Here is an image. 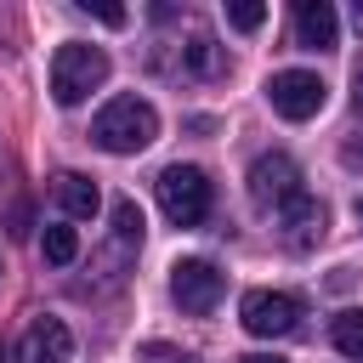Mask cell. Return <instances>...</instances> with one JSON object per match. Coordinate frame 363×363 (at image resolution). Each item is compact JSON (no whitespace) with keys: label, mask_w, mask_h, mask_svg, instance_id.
<instances>
[{"label":"cell","mask_w":363,"mask_h":363,"mask_svg":"<svg viewBox=\"0 0 363 363\" xmlns=\"http://www.w3.org/2000/svg\"><path fill=\"white\" fill-rule=\"evenodd\" d=\"M227 23L250 34V28H261V23H267V6H261V0H227Z\"/></svg>","instance_id":"2e32d148"},{"label":"cell","mask_w":363,"mask_h":363,"mask_svg":"<svg viewBox=\"0 0 363 363\" xmlns=\"http://www.w3.org/2000/svg\"><path fill=\"white\" fill-rule=\"evenodd\" d=\"M51 193H57V204H62L68 216H79V221L102 210V193H96V182H91V176H79V170H62V176L51 182Z\"/></svg>","instance_id":"8fae6325"},{"label":"cell","mask_w":363,"mask_h":363,"mask_svg":"<svg viewBox=\"0 0 363 363\" xmlns=\"http://www.w3.org/2000/svg\"><path fill=\"white\" fill-rule=\"evenodd\" d=\"M357 221H363V199H357Z\"/></svg>","instance_id":"44dd1931"},{"label":"cell","mask_w":363,"mask_h":363,"mask_svg":"<svg viewBox=\"0 0 363 363\" xmlns=\"http://www.w3.org/2000/svg\"><path fill=\"white\" fill-rule=\"evenodd\" d=\"M238 318H244V329H250V335L278 340V335H289V329L301 323V301H295V295H284V289H250V295L238 301Z\"/></svg>","instance_id":"8992f818"},{"label":"cell","mask_w":363,"mask_h":363,"mask_svg":"<svg viewBox=\"0 0 363 363\" xmlns=\"http://www.w3.org/2000/svg\"><path fill=\"white\" fill-rule=\"evenodd\" d=\"M102 79H108V51L102 45H85V40H62L57 45V57H51V96L62 108L85 102Z\"/></svg>","instance_id":"7a4b0ae2"},{"label":"cell","mask_w":363,"mask_h":363,"mask_svg":"<svg viewBox=\"0 0 363 363\" xmlns=\"http://www.w3.org/2000/svg\"><path fill=\"white\" fill-rule=\"evenodd\" d=\"M153 187H159V210L170 227H199L210 216V176L199 164H164Z\"/></svg>","instance_id":"3957f363"},{"label":"cell","mask_w":363,"mask_h":363,"mask_svg":"<svg viewBox=\"0 0 363 363\" xmlns=\"http://www.w3.org/2000/svg\"><path fill=\"white\" fill-rule=\"evenodd\" d=\"M267 102H272V113L278 119H312V113H323V102H329V85L318 79V74H306V68H284V74H272L267 79Z\"/></svg>","instance_id":"5b68a950"},{"label":"cell","mask_w":363,"mask_h":363,"mask_svg":"<svg viewBox=\"0 0 363 363\" xmlns=\"http://www.w3.org/2000/svg\"><path fill=\"white\" fill-rule=\"evenodd\" d=\"M74 357V335L62 318H34L17 340V363H68Z\"/></svg>","instance_id":"ba28073f"},{"label":"cell","mask_w":363,"mask_h":363,"mask_svg":"<svg viewBox=\"0 0 363 363\" xmlns=\"http://www.w3.org/2000/svg\"><path fill=\"white\" fill-rule=\"evenodd\" d=\"M250 199L261 210H284L289 199H301V170L289 153H261L250 164Z\"/></svg>","instance_id":"52a82bcc"},{"label":"cell","mask_w":363,"mask_h":363,"mask_svg":"<svg viewBox=\"0 0 363 363\" xmlns=\"http://www.w3.org/2000/svg\"><path fill=\"white\" fill-rule=\"evenodd\" d=\"M79 6H85L91 17H102L108 28H119V23H125V6H102V0H79Z\"/></svg>","instance_id":"e0dca14e"},{"label":"cell","mask_w":363,"mask_h":363,"mask_svg":"<svg viewBox=\"0 0 363 363\" xmlns=\"http://www.w3.org/2000/svg\"><path fill=\"white\" fill-rule=\"evenodd\" d=\"M159 136V113L147 96H113L96 119H91V142L102 153H142Z\"/></svg>","instance_id":"6da1fadb"},{"label":"cell","mask_w":363,"mask_h":363,"mask_svg":"<svg viewBox=\"0 0 363 363\" xmlns=\"http://www.w3.org/2000/svg\"><path fill=\"white\" fill-rule=\"evenodd\" d=\"M329 340H335L340 357H357V363H363V306L335 312V318H329Z\"/></svg>","instance_id":"4fadbf2b"},{"label":"cell","mask_w":363,"mask_h":363,"mask_svg":"<svg viewBox=\"0 0 363 363\" xmlns=\"http://www.w3.org/2000/svg\"><path fill=\"white\" fill-rule=\"evenodd\" d=\"M352 108H357V113H363V62H357V68H352Z\"/></svg>","instance_id":"d6986e66"},{"label":"cell","mask_w":363,"mask_h":363,"mask_svg":"<svg viewBox=\"0 0 363 363\" xmlns=\"http://www.w3.org/2000/svg\"><path fill=\"white\" fill-rule=\"evenodd\" d=\"M278 221H284V244H289V250H318L323 233H329V210H323L312 193L289 199V204L278 210Z\"/></svg>","instance_id":"9c48e42d"},{"label":"cell","mask_w":363,"mask_h":363,"mask_svg":"<svg viewBox=\"0 0 363 363\" xmlns=\"http://www.w3.org/2000/svg\"><path fill=\"white\" fill-rule=\"evenodd\" d=\"M221 289H227V278H221V267L204 261V255H187V261L170 267V301H176L182 312H193V318L216 312V306H221Z\"/></svg>","instance_id":"277c9868"},{"label":"cell","mask_w":363,"mask_h":363,"mask_svg":"<svg viewBox=\"0 0 363 363\" xmlns=\"http://www.w3.org/2000/svg\"><path fill=\"white\" fill-rule=\"evenodd\" d=\"M113 238L119 244H142V210H136V199H113Z\"/></svg>","instance_id":"9a60e30c"},{"label":"cell","mask_w":363,"mask_h":363,"mask_svg":"<svg viewBox=\"0 0 363 363\" xmlns=\"http://www.w3.org/2000/svg\"><path fill=\"white\" fill-rule=\"evenodd\" d=\"M147 357H153V363H199V357H187V352H170V346H159V340L147 346Z\"/></svg>","instance_id":"ac0fdd59"},{"label":"cell","mask_w":363,"mask_h":363,"mask_svg":"<svg viewBox=\"0 0 363 363\" xmlns=\"http://www.w3.org/2000/svg\"><path fill=\"white\" fill-rule=\"evenodd\" d=\"M176 51H182V74H193V79H216V74L227 68L221 45H216L204 28H193V34H187V45H176Z\"/></svg>","instance_id":"7c38bea8"},{"label":"cell","mask_w":363,"mask_h":363,"mask_svg":"<svg viewBox=\"0 0 363 363\" xmlns=\"http://www.w3.org/2000/svg\"><path fill=\"white\" fill-rule=\"evenodd\" d=\"M340 40V17L329 0H301L295 6V45L301 51H335Z\"/></svg>","instance_id":"30bf717a"},{"label":"cell","mask_w":363,"mask_h":363,"mask_svg":"<svg viewBox=\"0 0 363 363\" xmlns=\"http://www.w3.org/2000/svg\"><path fill=\"white\" fill-rule=\"evenodd\" d=\"M238 363H284V357H272V352H250V357H238Z\"/></svg>","instance_id":"ffe728a7"},{"label":"cell","mask_w":363,"mask_h":363,"mask_svg":"<svg viewBox=\"0 0 363 363\" xmlns=\"http://www.w3.org/2000/svg\"><path fill=\"white\" fill-rule=\"evenodd\" d=\"M40 255H45L51 267H68V261L79 255V233H74V227H45V233H40Z\"/></svg>","instance_id":"5bb4252c"}]
</instances>
